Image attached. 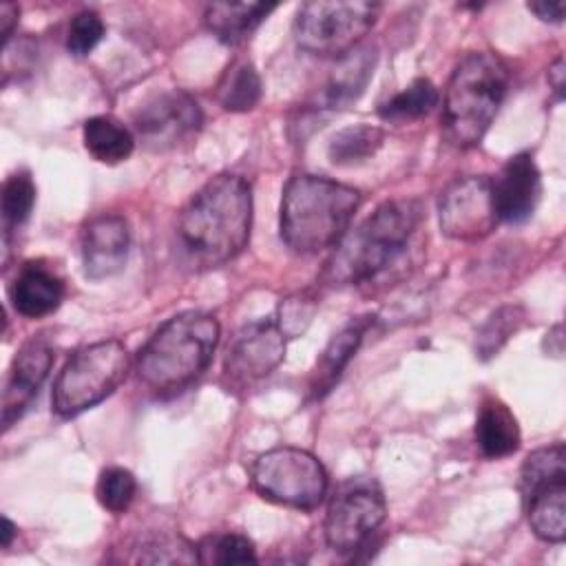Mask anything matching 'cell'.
I'll return each mask as SVG.
<instances>
[{"label":"cell","instance_id":"6da1fadb","mask_svg":"<svg viewBox=\"0 0 566 566\" xmlns=\"http://www.w3.org/2000/svg\"><path fill=\"white\" fill-rule=\"evenodd\" d=\"M252 188L239 175H217L203 184L179 217V241L203 268L232 261L250 239Z\"/></svg>","mask_w":566,"mask_h":566},{"label":"cell","instance_id":"7a4b0ae2","mask_svg":"<svg viewBox=\"0 0 566 566\" xmlns=\"http://www.w3.org/2000/svg\"><path fill=\"white\" fill-rule=\"evenodd\" d=\"M424 219L418 199L380 203L336 243L323 279L332 285H363L387 272L411 245Z\"/></svg>","mask_w":566,"mask_h":566},{"label":"cell","instance_id":"3957f363","mask_svg":"<svg viewBox=\"0 0 566 566\" xmlns=\"http://www.w3.org/2000/svg\"><path fill=\"white\" fill-rule=\"evenodd\" d=\"M360 206V190L318 175H294L281 199V239L298 254L336 245Z\"/></svg>","mask_w":566,"mask_h":566},{"label":"cell","instance_id":"277c9868","mask_svg":"<svg viewBox=\"0 0 566 566\" xmlns=\"http://www.w3.org/2000/svg\"><path fill=\"white\" fill-rule=\"evenodd\" d=\"M219 336L221 327L212 314L190 310L168 318L139 349L137 378L157 394L190 385L210 365Z\"/></svg>","mask_w":566,"mask_h":566},{"label":"cell","instance_id":"5b68a950","mask_svg":"<svg viewBox=\"0 0 566 566\" xmlns=\"http://www.w3.org/2000/svg\"><path fill=\"white\" fill-rule=\"evenodd\" d=\"M509 66L491 51L467 53L444 88L442 124L447 139L458 148L482 142L509 91Z\"/></svg>","mask_w":566,"mask_h":566},{"label":"cell","instance_id":"8992f818","mask_svg":"<svg viewBox=\"0 0 566 566\" xmlns=\"http://www.w3.org/2000/svg\"><path fill=\"white\" fill-rule=\"evenodd\" d=\"M128 349L117 338L80 347L55 378L51 405L60 418H73L108 398L126 378Z\"/></svg>","mask_w":566,"mask_h":566},{"label":"cell","instance_id":"52a82bcc","mask_svg":"<svg viewBox=\"0 0 566 566\" xmlns=\"http://www.w3.org/2000/svg\"><path fill=\"white\" fill-rule=\"evenodd\" d=\"M378 15L380 4L367 0L305 2L294 20V40L312 55L343 57L369 33Z\"/></svg>","mask_w":566,"mask_h":566},{"label":"cell","instance_id":"ba28073f","mask_svg":"<svg viewBox=\"0 0 566 566\" xmlns=\"http://www.w3.org/2000/svg\"><path fill=\"white\" fill-rule=\"evenodd\" d=\"M254 491L276 504L314 511L327 495V471L316 455L296 447L261 453L250 469Z\"/></svg>","mask_w":566,"mask_h":566},{"label":"cell","instance_id":"9c48e42d","mask_svg":"<svg viewBox=\"0 0 566 566\" xmlns=\"http://www.w3.org/2000/svg\"><path fill=\"white\" fill-rule=\"evenodd\" d=\"M520 495L533 533L559 544L566 537V449L562 442L539 447L520 469Z\"/></svg>","mask_w":566,"mask_h":566},{"label":"cell","instance_id":"30bf717a","mask_svg":"<svg viewBox=\"0 0 566 566\" xmlns=\"http://www.w3.org/2000/svg\"><path fill=\"white\" fill-rule=\"evenodd\" d=\"M387 517L380 484L374 478L356 475L343 480L327 504L325 542L338 555H356L367 548Z\"/></svg>","mask_w":566,"mask_h":566},{"label":"cell","instance_id":"8fae6325","mask_svg":"<svg viewBox=\"0 0 566 566\" xmlns=\"http://www.w3.org/2000/svg\"><path fill=\"white\" fill-rule=\"evenodd\" d=\"M440 228L458 241H475L486 237L500 221L493 206L491 179L484 175H467L453 179L438 201Z\"/></svg>","mask_w":566,"mask_h":566},{"label":"cell","instance_id":"7c38bea8","mask_svg":"<svg viewBox=\"0 0 566 566\" xmlns=\"http://www.w3.org/2000/svg\"><path fill=\"white\" fill-rule=\"evenodd\" d=\"M203 115L192 95L172 88L139 106L133 126L148 150H168L190 139L201 128Z\"/></svg>","mask_w":566,"mask_h":566},{"label":"cell","instance_id":"4fadbf2b","mask_svg":"<svg viewBox=\"0 0 566 566\" xmlns=\"http://www.w3.org/2000/svg\"><path fill=\"white\" fill-rule=\"evenodd\" d=\"M287 334L274 318H261L241 327L228 345L223 374L234 387L252 385L270 376L285 356Z\"/></svg>","mask_w":566,"mask_h":566},{"label":"cell","instance_id":"5bb4252c","mask_svg":"<svg viewBox=\"0 0 566 566\" xmlns=\"http://www.w3.org/2000/svg\"><path fill=\"white\" fill-rule=\"evenodd\" d=\"M493 206L500 221L506 223H524L533 217L539 195L542 179L531 153L513 155L491 181Z\"/></svg>","mask_w":566,"mask_h":566},{"label":"cell","instance_id":"9a60e30c","mask_svg":"<svg viewBox=\"0 0 566 566\" xmlns=\"http://www.w3.org/2000/svg\"><path fill=\"white\" fill-rule=\"evenodd\" d=\"M84 274L88 279H106L117 274L126 259L130 245V230L122 214L102 212L88 219L80 237Z\"/></svg>","mask_w":566,"mask_h":566},{"label":"cell","instance_id":"2e32d148","mask_svg":"<svg viewBox=\"0 0 566 566\" xmlns=\"http://www.w3.org/2000/svg\"><path fill=\"white\" fill-rule=\"evenodd\" d=\"M53 365V349L42 338L27 340L15 354L2 394V424L9 429L13 420L22 416V411L38 396L49 369Z\"/></svg>","mask_w":566,"mask_h":566},{"label":"cell","instance_id":"e0dca14e","mask_svg":"<svg viewBox=\"0 0 566 566\" xmlns=\"http://www.w3.org/2000/svg\"><path fill=\"white\" fill-rule=\"evenodd\" d=\"M11 303L27 318H42L55 312L64 298L62 279L42 263H24L11 283Z\"/></svg>","mask_w":566,"mask_h":566},{"label":"cell","instance_id":"ac0fdd59","mask_svg":"<svg viewBox=\"0 0 566 566\" xmlns=\"http://www.w3.org/2000/svg\"><path fill=\"white\" fill-rule=\"evenodd\" d=\"M374 316H358L352 318L340 332L332 336L327 347L316 360V367L312 371V382H310V394L312 398H323L334 382L340 378L343 369L349 365L354 354L358 352L365 332L371 327Z\"/></svg>","mask_w":566,"mask_h":566},{"label":"cell","instance_id":"d6986e66","mask_svg":"<svg viewBox=\"0 0 566 566\" xmlns=\"http://www.w3.org/2000/svg\"><path fill=\"white\" fill-rule=\"evenodd\" d=\"M274 9L276 4L265 2H212L203 11V22L219 42L237 46L250 40Z\"/></svg>","mask_w":566,"mask_h":566},{"label":"cell","instance_id":"ffe728a7","mask_svg":"<svg viewBox=\"0 0 566 566\" xmlns=\"http://www.w3.org/2000/svg\"><path fill=\"white\" fill-rule=\"evenodd\" d=\"M374 66L376 51L371 46L345 53L321 93V102L325 104L323 108H345L347 104L356 102L374 75Z\"/></svg>","mask_w":566,"mask_h":566},{"label":"cell","instance_id":"44dd1931","mask_svg":"<svg viewBox=\"0 0 566 566\" xmlns=\"http://www.w3.org/2000/svg\"><path fill=\"white\" fill-rule=\"evenodd\" d=\"M475 442L486 458H506L520 447V427L511 409L497 398L482 402L475 420Z\"/></svg>","mask_w":566,"mask_h":566},{"label":"cell","instance_id":"7402d4cb","mask_svg":"<svg viewBox=\"0 0 566 566\" xmlns=\"http://www.w3.org/2000/svg\"><path fill=\"white\" fill-rule=\"evenodd\" d=\"M82 139L86 150L102 164H119L130 157L135 135L111 115H95L84 122Z\"/></svg>","mask_w":566,"mask_h":566},{"label":"cell","instance_id":"603a6c76","mask_svg":"<svg viewBox=\"0 0 566 566\" xmlns=\"http://www.w3.org/2000/svg\"><path fill=\"white\" fill-rule=\"evenodd\" d=\"M217 99L226 111L243 113L261 99V77L250 60H237L217 84Z\"/></svg>","mask_w":566,"mask_h":566},{"label":"cell","instance_id":"cb8c5ba5","mask_svg":"<svg viewBox=\"0 0 566 566\" xmlns=\"http://www.w3.org/2000/svg\"><path fill=\"white\" fill-rule=\"evenodd\" d=\"M438 99H440V95H438L436 84L427 77H418L407 88L396 93L391 99L380 104L378 115L385 122L407 124V122L420 119L427 113H431L433 106L438 104Z\"/></svg>","mask_w":566,"mask_h":566},{"label":"cell","instance_id":"d4e9b609","mask_svg":"<svg viewBox=\"0 0 566 566\" xmlns=\"http://www.w3.org/2000/svg\"><path fill=\"white\" fill-rule=\"evenodd\" d=\"M382 130L378 126L358 124L338 130L327 144V157L336 166H352L369 159L382 144Z\"/></svg>","mask_w":566,"mask_h":566},{"label":"cell","instance_id":"484cf974","mask_svg":"<svg viewBox=\"0 0 566 566\" xmlns=\"http://www.w3.org/2000/svg\"><path fill=\"white\" fill-rule=\"evenodd\" d=\"M197 562L201 564H252L256 562V551L252 539L241 533H214L197 544Z\"/></svg>","mask_w":566,"mask_h":566},{"label":"cell","instance_id":"4316f807","mask_svg":"<svg viewBox=\"0 0 566 566\" xmlns=\"http://www.w3.org/2000/svg\"><path fill=\"white\" fill-rule=\"evenodd\" d=\"M33 203H35V184L31 175L13 172L11 177H7L2 186V203H0L4 234L20 228L29 219Z\"/></svg>","mask_w":566,"mask_h":566},{"label":"cell","instance_id":"83f0119b","mask_svg":"<svg viewBox=\"0 0 566 566\" xmlns=\"http://www.w3.org/2000/svg\"><path fill=\"white\" fill-rule=\"evenodd\" d=\"M137 493L135 475L124 467H106L95 486L97 502L111 513H124Z\"/></svg>","mask_w":566,"mask_h":566},{"label":"cell","instance_id":"f1b7e54d","mask_svg":"<svg viewBox=\"0 0 566 566\" xmlns=\"http://www.w3.org/2000/svg\"><path fill=\"white\" fill-rule=\"evenodd\" d=\"M524 318L522 307H502L497 310L480 329L475 349L480 352V358H489L497 354V349L520 329Z\"/></svg>","mask_w":566,"mask_h":566},{"label":"cell","instance_id":"f546056e","mask_svg":"<svg viewBox=\"0 0 566 566\" xmlns=\"http://www.w3.org/2000/svg\"><path fill=\"white\" fill-rule=\"evenodd\" d=\"M104 38V22L95 11H80L69 27L66 49L75 57L88 55Z\"/></svg>","mask_w":566,"mask_h":566},{"label":"cell","instance_id":"4dcf8cb0","mask_svg":"<svg viewBox=\"0 0 566 566\" xmlns=\"http://www.w3.org/2000/svg\"><path fill=\"white\" fill-rule=\"evenodd\" d=\"M526 7L544 22H562L566 2L564 0H539V2H528Z\"/></svg>","mask_w":566,"mask_h":566},{"label":"cell","instance_id":"1f68e13d","mask_svg":"<svg viewBox=\"0 0 566 566\" xmlns=\"http://www.w3.org/2000/svg\"><path fill=\"white\" fill-rule=\"evenodd\" d=\"M18 15H20V9L11 2H4L0 7V27H2V42L7 44L11 33H13V24L18 22Z\"/></svg>","mask_w":566,"mask_h":566},{"label":"cell","instance_id":"d6a6232c","mask_svg":"<svg viewBox=\"0 0 566 566\" xmlns=\"http://www.w3.org/2000/svg\"><path fill=\"white\" fill-rule=\"evenodd\" d=\"M564 75H566V71H564V57L559 55V57L553 62V66L548 69V84H551V88L555 91L557 99L564 97Z\"/></svg>","mask_w":566,"mask_h":566},{"label":"cell","instance_id":"836d02e7","mask_svg":"<svg viewBox=\"0 0 566 566\" xmlns=\"http://www.w3.org/2000/svg\"><path fill=\"white\" fill-rule=\"evenodd\" d=\"M13 535H15V526H13V522H11L9 517H2V546H4V548L11 544Z\"/></svg>","mask_w":566,"mask_h":566}]
</instances>
